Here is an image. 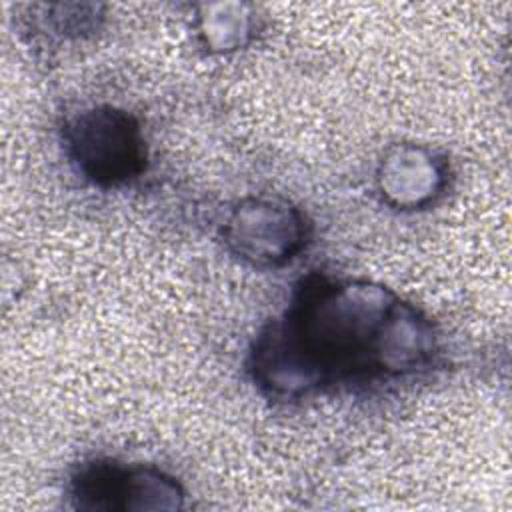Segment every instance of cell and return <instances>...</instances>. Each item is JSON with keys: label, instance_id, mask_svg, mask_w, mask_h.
Wrapping results in <instances>:
<instances>
[{"label": "cell", "instance_id": "277c9868", "mask_svg": "<svg viewBox=\"0 0 512 512\" xmlns=\"http://www.w3.org/2000/svg\"><path fill=\"white\" fill-rule=\"evenodd\" d=\"M310 232L306 214L278 196L238 200L220 228L228 252L262 270L290 264L310 242Z\"/></svg>", "mask_w": 512, "mask_h": 512}, {"label": "cell", "instance_id": "5b68a950", "mask_svg": "<svg viewBox=\"0 0 512 512\" xmlns=\"http://www.w3.org/2000/svg\"><path fill=\"white\" fill-rule=\"evenodd\" d=\"M376 190L394 210H422L448 188L450 164L444 154L424 144H394L376 168Z\"/></svg>", "mask_w": 512, "mask_h": 512}, {"label": "cell", "instance_id": "8992f818", "mask_svg": "<svg viewBox=\"0 0 512 512\" xmlns=\"http://www.w3.org/2000/svg\"><path fill=\"white\" fill-rule=\"evenodd\" d=\"M258 32V16L248 4H208L196 16L200 44L214 54L244 48Z\"/></svg>", "mask_w": 512, "mask_h": 512}, {"label": "cell", "instance_id": "7a4b0ae2", "mask_svg": "<svg viewBox=\"0 0 512 512\" xmlns=\"http://www.w3.org/2000/svg\"><path fill=\"white\" fill-rule=\"evenodd\" d=\"M72 168L98 188H118L144 174L148 146L130 112L100 104L74 114L62 130Z\"/></svg>", "mask_w": 512, "mask_h": 512}, {"label": "cell", "instance_id": "3957f363", "mask_svg": "<svg viewBox=\"0 0 512 512\" xmlns=\"http://www.w3.org/2000/svg\"><path fill=\"white\" fill-rule=\"evenodd\" d=\"M184 496L182 484L162 468L112 458L82 462L68 480L70 504L90 512L178 510Z\"/></svg>", "mask_w": 512, "mask_h": 512}, {"label": "cell", "instance_id": "52a82bcc", "mask_svg": "<svg viewBox=\"0 0 512 512\" xmlns=\"http://www.w3.org/2000/svg\"><path fill=\"white\" fill-rule=\"evenodd\" d=\"M56 14L52 6H46V14L38 16V28L48 36H56L60 40L82 38L90 34L98 26V8L96 6H64L56 4Z\"/></svg>", "mask_w": 512, "mask_h": 512}, {"label": "cell", "instance_id": "6da1fadb", "mask_svg": "<svg viewBox=\"0 0 512 512\" xmlns=\"http://www.w3.org/2000/svg\"><path fill=\"white\" fill-rule=\"evenodd\" d=\"M440 354L432 320L384 284L312 272L254 338L248 374L274 402L428 370Z\"/></svg>", "mask_w": 512, "mask_h": 512}]
</instances>
